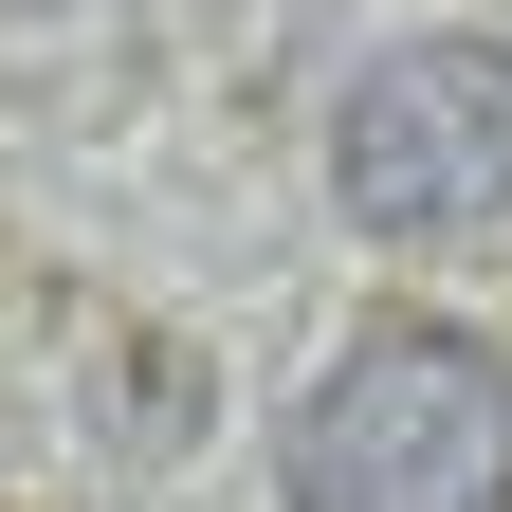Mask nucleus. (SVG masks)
Listing matches in <instances>:
<instances>
[{"instance_id": "obj_2", "label": "nucleus", "mask_w": 512, "mask_h": 512, "mask_svg": "<svg viewBox=\"0 0 512 512\" xmlns=\"http://www.w3.org/2000/svg\"><path fill=\"white\" fill-rule=\"evenodd\" d=\"M330 183L366 238H476L512 220V55L494 37H384L330 110Z\"/></svg>"}, {"instance_id": "obj_1", "label": "nucleus", "mask_w": 512, "mask_h": 512, "mask_svg": "<svg viewBox=\"0 0 512 512\" xmlns=\"http://www.w3.org/2000/svg\"><path fill=\"white\" fill-rule=\"evenodd\" d=\"M293 512H512V348L476 330H366L293 403Z\"/></svg>"}]
</instances>
